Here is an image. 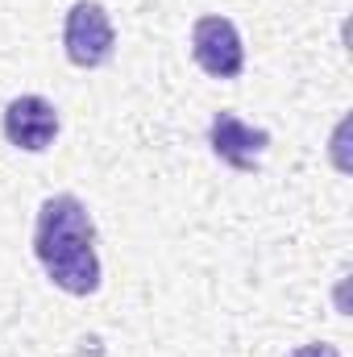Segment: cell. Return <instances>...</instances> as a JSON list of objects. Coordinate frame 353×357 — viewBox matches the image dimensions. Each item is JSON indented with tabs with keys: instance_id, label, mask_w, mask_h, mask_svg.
<instances>
[{
	"instance_id": "1",
	"label": "cell",
	"mask_w": 353,
	"mask_h": 357,
	"mask_svg": "<svg viewBox=\"0 0 353 357\" xmlns=\"http://www.w3.org/2000/svg\"><path fill=\"white\" fill-rule=\"evenodd\" d=\"M33 258L46 278L67 295H96L100 291V254H96V220L88 204L71 191L50 195L33 220Z\"/></svg>"
},
{
	"instance_id": "2",
	"label": "cell",
	"mask_w": 353,
	"mask_h": 357,
	"mask_svg": "<svg viewBox=\"0 0 353 357\" xmlns=\"http://www.w3.org/2000/svg\"><path fill=\"white\" fill-rule=\"evenodd\" d=\"M63 50L75 67L84 71H96L112 59L117 50V29L104 13V4L96 0H75L63 17Z\"/></svg>"
},
{
	"instance_id": "3",
	"label": "cell",
	"mask_w": 353,
	"mask_h": 357,
	"mask_svg": "<svg viewBox=\"0 0 353 357\" xmlns=\"http://www.w3.org/2000/svg\"><path fill=\"white\" fill-rule=\"evenodd\" d=\"M191 59L212 79H237L246 71V42L229 17L208 13L191 25Z\"/></svg>"
},
{
	"instance_id": "4",
	"label": "cell",
	"mask_w": 353,
	"mask_h": 357,
	"mask_svg": "<svg viewBox=\"0 0 353 357\" xmlns=\"http://www.w3.org/2000/svg\"><path fill=\"white\" fill-rule=\"evenodd\" d=\"M0 129H4V142L25 150V154H42L54 146L59 137V108L46 100V96H17L4 104V116H0Z\"/></svg>"
},
{
	"instance_id": "5",
	"label": "cell",
	"mask_w": 353,
	"mask_h": 357,
	"mask_svg": "<svg viewBox=\"0 0 353 357\" xmlns=\"http://www.w3.org/2000/svg\"><path fill=\"white\" fill-rule=\"evenodd\" d=\"M208 146L212 154L237 171V175H250L262 167V154L270 150V133L266 129H254L250 121H241L237 112H216L212 125H208Z\"/></svg>"
},
{
	"instance_id": "6",
	"label": "cell",
	"mask_w": 353,
	"mask_h": 357,
	"mask_svg": "<svg viewBox=\"0 0 353 357\" xmlns=\"http://www.w3.org/2000/svg\"><path fill=\"white\" fill-rule=\"evenodd\" d=\"M287 357H341V349H337V345H329V341H308V345L291 349Z\"/></svg>"
}]
</instances>
